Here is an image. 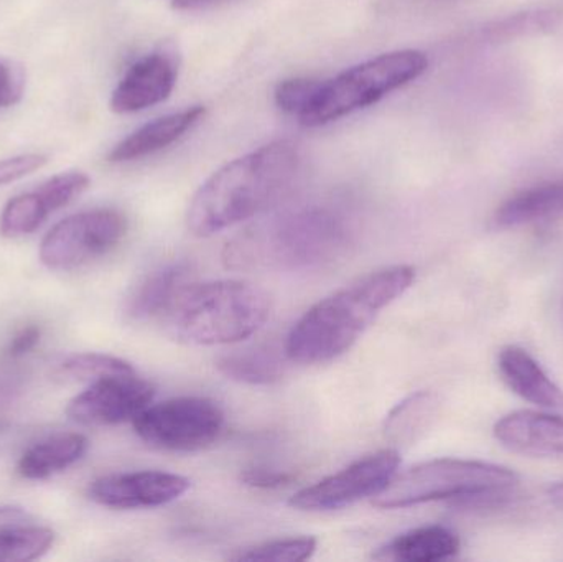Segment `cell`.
Masks as SVG:
<instances>
[{"label":"cell","mask_w":563,"mask_h":562,"mask_svg":"<svg viewBox=\"0 0 563 562\" xmlns=\"http://www.w3.org/2000/svg\"><path fill=\"white\" fill-rule=\"evenodd\" d=\"M300 167L290 141H276L218 168L191 198L187 224L195 236H213L266 211L288 190Z\"/></svg>","instance_id":"obj_1"},{"label":"cell","mask_w":563,"mask_h":562,"mask_svg":"<svg viewBox=\"0 0 563 562\" xmlns=\"http://www.w3.org/2000/svg\"><path fill=\"white\" fill-rule=\"evenodd\" d=\"M413 280V267H384L324 297L288 333V360L314 365L343 355L369 329L380 310L409 290Z\"/></svg>","instance_id":"obj_2"},{"label":"cell","mask_w":563,"mask_h":562,"mask_svg":"<svg viewBox=\"0 0 563 562\" xmlns=\"http://www.w3.org/2000/svg\"><path fill=\"white\" fill-rule=\"evenodd\" d=\"M350 241L344 220L311 208L247 231L228 244L223 260L230 269H310L343 256Z\"/></svg>","instance_id":"obj_3"},{"label":"cell","mask_w":563,"mask_h":562,"mask_svg":"<svg viewBox=\"0 0 563 562\" xmlns=\"http://www.w3.org/2000/svg\"><path fill=\"white\" fill-rule=\"evenodd\" d=\"M269 294L247 280L188 284L167 317L172 335L188 345H228L263 329L271 316Z\"/></svg>","instance_id":"obj_4"},{"label":"cell","mask_w":563,"mask_h":562,"mask_svg":"<svg viewBox=\"0 0 563 562\" xmlns=\"http://www.w3.org/2000/svg\"><path fill=\"white\" fill-rule=\"evenodd\" d=\"M429 68L420 49H396L344 69L321 81L311 104L298 118L305 128H320L376 104L393 91L416 81Z\"/></svg>","instance_id":"obj_5"},{"label":"cell","mask_w":563,"mask_h":562,"mask_svg":"<svg viewBox=\"0 0 563 562\" xmlns=\"http://www.w3.org/2000/svg\"><path fill=\"white\" fill-rule=\"evenodd\" d=\"M519 475L511 469L488 462L439 459L394 475L374 497L379 508H407L437 500H459L492 492L516 491Z\"/></svg>","instance_id":"obj_6"},{"label":"cell","mask_w":563,"mask_h":562,"mask_svg":"<svg viewBox=\"0 0 563 562\" xmlns=\"http://www.w3.org/2000/svg\"><path fill=\"white\" fill-rule=\"evenodd\" d=\"M142 441L172 452H195L220 439L224 415L207 398H175L148 405L132 421Z\"/></svg>","instance_id":"obj_7"},{"label":"cell","mask_w":563,"mask_h":562,"mask_svg":"<svg viewBox=\"0 0 563 562\" xmlns=\"http://www.w3.org/2000/svg\"><path fill=\"white\" fill-rule=\"evenodd\" d=\"M128 233L121 211L92 210L59 221L43 238L40 260L48 269L69 271L104 256Z\"/></svg>","instance_id":"obj_8"},{"label":"cell","mask_w":563,"mask_h":562,"mask_svg":"<svg viewBox=\"0 0 563 562\" xmlns=\"http://www.w3.org/2000/svg\"><path fill=\"white\" fill-rule=\"evenodd\" d=\"M399 464V452L390 449L367 455L295 494L290 507L303 511H331L376 497L393 481Z\"/></svg>","instance_id":"obj_9"},{"label":"cell","mask_w":563,"mask_h":562,"mask_svg":"<svg viewBox=\"0 0 563 562\" xmlns=\"http://www.w3.org/2000/svg\"><path fill=\"white\" fill-rule=\"evenodd\" d=\"M155 396V388L137 373L92 382L86 392L71 399L69 418L85 426H115L134 421Z\"/></svg>","instance_id":"obj_10"},{"label":"cell","mask_w":563,"mask_h":562,"mask_svg":"<svg viewBox=\"0 0 563 562\" xmlns=\"http://www.w3.org/2000/svg\"><path fill=\"white\" fill-rule=\"evenodd\" d=\"M190 481L168 472L144 471L108 475L89 485V498L102 507L115 510L155 508L187 494Z\"/></svg>","instance_id":"obj_11"},{"label":"cell","mask_w":563,"mask_h":562,"mask_svg":"<svg viewBox=\"0 0 563 562\" xmlns=\"http://www.w3.org/2000/svg\"><path fill=\"white\" fill-rule=\"evenodd\" d=\"M177 59L168 52H154L135 62L112 91L111 111L118 114L144 111L170 98L177 85Z\"/></svg>","instance_id":"obj_12"},{"label":"cell","mask_w":563,"mask_h":562,"mask_svg":"<svg viewBox=\"0 0 563 562\" xmlns=\"http://www.w3.org/2000/svg\"><path fill=\"white\" fill-rule=\"evenodd\" d=\"M499 444L529 458H563V418L539 411H515L495 426Z\"/></svg>","instance_id":"obj_13"},{"label":"cell","mask_w":563,"mask_h":562,"mask_svg":"<svg viewBox=\"0 0 563 562\" xmlns=\"http://www.w3.org/2000/svg\"><path fill=\"white\" fill-rule=\"evenodd\" d=\"M205 106H191L184 111L172 112L147 122L119 142L109 154V161L122 164L164 151L190 132L205 118Z\"/></svg>","instance_id":"obj_14"},{"label":"cell","mask_w":563,"mask_h":562,"mask_svg":"<svg viewBox=\"0 0 563 562\" xmlns=\"http://www.w3.org/2000/svg\"><path fill=\"white\" fill-rule=\"evenodd\" d=\"M499 375L516 395L542 408H563V389L521 346L508 345L498 355Z\"/></svg>","instance_id":"obj_15"},{"label":"cell","mask_w":563,"mask_h":562,"mask_svg":"<svg viewBox=\"0 0 563 562\" xmlns=\"http://www.w3.org/2000/svg\"><path fill=\"white\" fill-rule=\"evenodd\" d=\"M188 277L190 266L187 263H172L152 271L135 287L125 310L135 320L165 316L181 290L188 286Z\"/></svg>","instance_id":"obj_16"},{"label":"cell","mask_w":563,"mask_h":562,"mask_svg":"<svg viewBox=\"0 0 563 562\" xmlns=\"http://www.w3.org/2000/svg\"><path fill=\"white\" fill-rule=\"evenodd\" d=\"M460 538L449 528H416L394 538L386 547L380 548L376 560L404 562H437L450 560L460 551Z\"/></svg>","instance_id":"obj_17"},{"label":"cell","mask_w":563,"mask_h":562,"mask_svg":"<svg viewBox=\"0 0 563 562\" xmlns=\"http://www.w3.org/2000/svg\"><path fill=\"white\" fill-rule=\"evenodd\" d=\"M88 439L82 434L55 436L32 445L20 458L16 471L26 481H45L76 464L88 451Z\"/></svg>","instance_id":"obj_18"},{"label":"cell","mask_w":563,"mask_h":562,"mask_svg":"<svg viewBox=\"0 0 563 562\" xmlns=\"http://www.w3.org/2000/svg\"><path fill=\"white\" fill-rule=\"evenodd\" d=\"M563 211V181L539 185L509 198L496 210V228H516Z\"/></svg>","instance_id":"obj_19"},{"label":"cell","mask_w":563,"mask_h":562,"mask_svg":"<svg viewBox=\"0 0 563 562\" xmlns=\"http://www.w3.org/2000/svg\"><path fill=\"white\" fill-rule=\"evenodd\" d=\"M285 359L279 350L271 345L238 350L218 360V370L227 378L246 385H273L285 373Z\"/></svg>","instance_id":"obj_20"},{"label":"cell","mask_w":563,"mask_h":562,"mask_svg":"<svg viewBox=\"0 0 563 562\" xmlns=\"http://www.w3.org/2000/svg\"><path fill=\"white\" fill-rule=\"evenodd\" d=\"M437 411L439 398L433 393L419 392L409 396L387 416V438L396 444H410L432 425Z\"/></svg>","instance_id":"obj_21"},{"label":"cell","mask_w":563,"mask_h":562,"mask_svg":"<svg viewBox=\"0 0 563 562\" xmlns=\"http://www.w3.org/2000/svg\"><path fill=\"white\" fill-rule=\"evenodd\" d=\"M55 543V533L48 528L26 527L0 531V562L38 560Z\"/></svg>","instance_id":"obj_22"},{"label":"cell","mask_w":563,"mask_h":562,"mask_svg":"<svg viewBox=\"0 0 563 562\" xmlns=\"http://www.w3.org/2000/svg\"><path fill=\"white\" fill-rule=\"evenodd\" d=\"M49 214L52 213L38 191L19 195L3 208L0 217V233L5 238L25 236L38 230Z\"/></svg>","instance_id":"obj_23"},{"label":"cell","mask_w":563,"mask_h":562,"mask_svg":"<svg viewBox=\"0 0 563 562\" xmlns=\"http://www.w3.org/2000/svg\"><path fill=\"white\" fill-rule=\"evenodd\" d=\"M317 550L314 538H285L257 544L231 554V561L300 562L313 557Z\"/></svg>","instance_id":"obj_24"},{"label":"cell","mask_w":563,"mask_h":562,"mask_svg":"<svg viewBox=\"0 0 563 562\" xmlns=\"http://www.w3.org/2000/svg\"><path fill=\"white\" fill-rule=\"evenodd\" d=\"M63 375L78 382H98V379L108 378V376L132 375L135 370L131 363L124 360L115 359L102 353H81L73 355L66 360L62 366Z\"/></svg>","instance_id":"obj_25"},{"label":"cell","mask_w":563,"mask_h":562,"mask_svg":"<svg viewBox=\"0 0 563 562\" xmlns=\"http://www.w3.org/2000/svg\"><path fill=\"white\" fill-rule=\"evenodd\" d=\"M561 23V13L555 10H532V12L518 13L498 22L489 35L495 40H511L518 36L536 35V33L551 32Z\"/></svg>","instance_id":"obj_26"},{"label":"cell","mask_w":563,"mask_h":562,"mask_svg":"<svg viewBox=\"0 0 563 562\" xmlns=\"http://www.w3.org/2000/svg\"><path fill=\"white\" fill-rule=\"evenodd\" d=\"M89 185H91V178L85 172L68 170L48 178L45 184L36 188V191L45 201L49 213H55L71 203L82 191L88 190Z\"/></svg>","instance_id":"obj_27"},{"label":"cell","mask_w":563,"mask_h":562,"mask_svg":"<svg viewBox=\"0 0 563 562\" xmlns=\"http://www.w3.org/2000/svg\"><path fill=\"white\" fill-rule=\"evenodd\" d=\"M320 86V79H284V81L277 85L276 92H274V101H276L277 108L280 111L300 118L305 109L313 101Z\"/></svg>","instance_id":"obj_28"},{"label":"cell","mask_w":563,"mask_h":562,"mask_svg":"<svg viewBox=\"0 0 563 562\" xmlns=\"http://www.w3.org/2000/svg\"><path fill=\"white\" fill-rule=\"evenodd\" d=\"M48 157L43 154H22L0 161V187L32 175L33 172L45 167Z\"/></svg>","instance_id":"obj_29"},{"label":"cell","mask_w":563,"mask_h":562,"mask_svg":"<svg viewBox=\"0 0 563 562\" xmlns=\"http://www.w3.org/2000/svg\"><path fill=\"white\" fill-rule=\"evenodd\" d=\"M23 88H25V76L22 69L0 59V108L19 104Z\"/></svg>","instance_id":"obj_30"},{"label":"cell","mask_w":563,"mask_h":562,"mask_svg":"<svg viewBox=\"0 0 563 562\" xmlns=\"http://www.w3.org/2000/svg\"><path fill=\"white\" fill-rule=\"evenodd\" d=\"M291 475L287 472L273 471L266 467H251L241 474V482L253 488H280L290 484Z\"/></svg>","instance_id":"obj_31"},{"label":"cell","mask_w":563,"mask_h":562,"mask_svg":"<svg viewBox=\"0 0 563 562\" xmlns=\"http://www.w3.org/2000/svg\"><path fill=\"white\" fill-rule=\"evenodd\" d=\"M40 337H42V330H40L38 327L30 326L26 327V329L20 330V332L13 337L9 346H7L5 355L10 356V359L25 355L30 350L35 349L36 343L40 342Z\"/></svg>","instance_id":"obj_32"},{"label":"cell","mask_w":563,"mask_h":562,"mask_svg":"<svg viewBox=\"0 0 563 562\" xmlns=\"http://www.w3.org/2000/svg\"><path fill=\"white\" fill-rule=\"evenodd\" d=\"M32 525V517L22 508L0 507V531Z\"/></svg>","instance_id":"obj_33"},{"label":"cell","mask_w":563,"mask_h":562,"mask_svg":"<svg viewBox=\"0 0 563 562\" xmlns=\"http://www.w3.org/2000/svg\"><path fill=\"white\" fill-rule=\"evenodd\" d=\"M549 497L554 502L555 507L563 508V482L551 485V488H549Z\"/></svg>","instance_id":"obj_34"},{"label":"cell","mask_w":563,"mask_h":562,"mask_svg":"<svg viewBox=\"0 0 563 562\" xmlns=\"http://www.w3.org/2000/svg\"><path fill=\"white\" fill-rule=\"evenodd\" d=\"M211 0H172V5L177 10L195 9V7L205 5Z\"/></svg>","instance_id":"obj_35"}]
</instances>
